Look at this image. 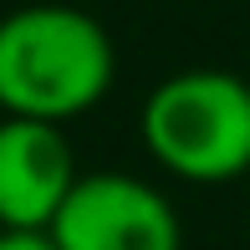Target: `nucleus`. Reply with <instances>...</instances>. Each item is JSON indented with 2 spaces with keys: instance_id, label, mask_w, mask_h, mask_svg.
I'll return each instance as SVG.
<instances>
[{
  "instance_id": "4",
  "label": "nucleus",
  "mask_w": 250,
  "mask_h": 250,
  "mask_svg": "<svg viewBox=\"0 0 250 250\" xmlns=\"http://www.w3.org/2000/svg\"><path fill=\"white\" fill-rule=\"evenodd\" d=\"M77 179L82 168L62 128L31 118H0V230L46 235Z\"/></svg>"
},
{
  "instance_id": "1",
  "label": "nucleus",
  "mask_w": 250,
  "mask_h": 250,
  "mask_svg": "<svg viewBox=\"0 0 250 250\" xmlns=\"http://www.w3.org/2000/svg\"><path fill=\"white\" fill-rule=\"evenodd\" d=\"M118 51L97 16L77 5H21L0 16V118L66 128L112 92Z\"/></svg>"
},
{
  "instance_id": "5",
  "label": "nucleus",
  "mask_w": 250,
  "mask_h": 250,
  "mask_svg": "<svg viewBox=\"0 0 250 250\" xmlns=\"http://www.w3.org/2000/svg\"><path fill=\"white\" fill-rule=\"evenodd\" d=\"M0 250H56L51 235H16V230H0Z\"/></svg>"
},
{
  "instance_id": "3",
  "label": "nucleus",
  "mask_w": 250,
  "mask_h": 250,
  "mask_svg": "<svg viewBox=\"0 0 250 250\" xmlns=\"http://www.w3.org/2000/svg\"><path fill=\"white\" fill-rule=\"evenodd\" d=\"M56 250H184V225L164 189L138 174H82L51 220Z\"/></svg>"
},
{
  "instance_id": "2",
  "label": "nucleus",
  "mask_w": 250,
  "mask_h": 250,
  "mask_svg": "<svg viewBox=\"0 0 250 250\" xmlns=\"http://www.w3.org/2000/svg\"><path fill=\"white\" fill-rule=\"evenodd\" d=\"M138 133L164 174L235 184L250 174V82L225 66H184L143 97Z\"/></svg>"
}]
</instances>
